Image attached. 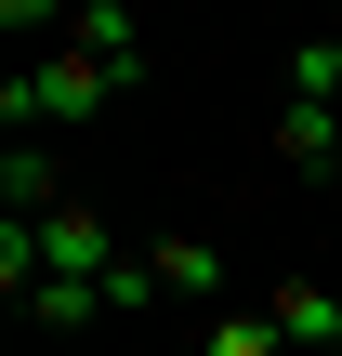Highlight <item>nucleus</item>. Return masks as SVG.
Instances as JSON below:
<instances>
[{"label":"nucleus","instance_id":"obj_1","mask_svg":"<svg viewBox=\"0 0 342 356\" xmlns=\"http://www.w3.org/2000/svg\"><path fill=\"white\" fill-rule=\"evenodd\" d=\"M132 79H105L92 53H26L13 79H0V119H13V145H40V132H79V119H105Z\"/></svg>","mask_w":342,"mask_h":356},{"label":"nucleus","instance_id":"obj_2","mask_svg":"<svg viewBox=\"0 0 342 356\" xmlns=\"http://www.w3.org/2000/svg\"><path fill=\"white\" fill-rule=\"evenodd\" d=\"M250 304L277 317V343H290V356H342V291H330V277H264Z\"/></svg>","mask_w":342,"mask_h":356},{"label":"nucleus","instance_id":"obj_3","mask_svg":"<svg viewBox=\"0 0 342 356\" xmlns=\"http://www.w3.org/2000/svg\"><path fill=\"white\" fill-rule=\"evenodd\" d=\"M145 264H158V291H171V304H198V317L250 304V291H237V264H224L211 238H145Z\"/></svg>","mask_w":342,"mask_h":356},{"label":"nucleus","instance_id":"obj_4","mask_svg":"<svg viewBox=\"0 0 342 356\" xmlns=\"http://www.w3.org/2000/svg\"><path fill=\"white\" fill-rule=\"evenodd\" d=\"M40 211H66V172L40 145H0V225H40Z\"/></svg>","mask_w":342,"mask_h":356},{"label":"nucleus","instance_id":"obj_5","mask_svg":"<svg viewBox=\"0 0 342 356\" xmlns=\"http://www.w3.org/2000/svg\"><path fill=\"white\" fill-rule=\"evenodd\" d=\"M171 356H290V343H277V317H264V304H224V317H198Z\"/></svg>","mask_w":342,"mask_h":356},{"label":"nucleus","instance_id":"obj_6","mask_svg":"<svg viewBox=\"0 0 342 356\" xmlns=\"http://www.w3.org/2000/svg\"><path fill=\"white\" fill-rule=\"evenodd\" d=\"M290 106H330V119H342V26L290 53Z\"/></svg>","mask_w":342,"mask_h":356},{"label":"nucleus","instance_id":"obj_7","mask_svg":"<svg viewBox=\"0 0 342 356\" xmlns=\"http://www.w3.org/2000/svg\"><path fill=\"white\" fill-rule=\"evenodd\" d=\"M330 185H342V159H330Z\"/></svg>","mask_w":342,"mask_h":356}]
</instances>
